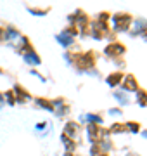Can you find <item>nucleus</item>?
<instances>
[{"instance_id": "f257e3e1", "label": "nucleus", "mask_w": 147, "mask_h": 156, "mask_svg": "<svg viewBox=\"0 0 147 156\" xmlns=\"http://www.w3.org/2000/svg\"><path fill=\"white\" fill-rule=\"evenodd\" d=\"M113 21H114V30L116 31H126L132 24V16H128V14H116L113 17Z\"/></svg>"}, {"instance_id": "f03ea898", "label": "nucleus", "mask_w": 147, "mask_h": 156, "mask_svg": "<svg viewBox=\"0 0 147 156\" xmlns=\"http://www.w3.org/2000/svg\"><path fill=\"white\" fill-rule=\"evenodd\" d=\"M123 52H125V45L118 44V42H114V44L108 45L106 47V54L111 57H118V56H123Z\"/></svg>"}, {"instance_id": "7ed1b4c3", "label": "nucleus", "mask_w": 147, "mask_h": 156, "mask_svg": "<svg viewBox=\"0 0 147 156\" xmlns=\"http://www.w3.org/2000/svg\"><path fill=\"white\" fill-rule=\"evenodd\" d=\"M123 89L125 90H137V82H135V78L132 76V75H128V76L125 78Z\"/></svg>"}, {"instance_id": "20e7f679", "label": "nucleus", "mask_w": 147, "mask_h": 156, "mask_svg": "<svg viewBox=\"0 0 147 156\" xmlns=\"http://www.w3.org/2000/svg\"><path fill=\"white\" fill-rule=\"evenodd\" d=\"M119 82H123V75H121V73H113L111 76H108V83L111 85V87L118 85Z\"/></svg>"}, {"instance_id": "39448f33", "label": "nucleus", "mask_w": 147, "mask_h": 156, "mask_svg": "<svg viewBox=\"0 0 147 156\" xmlns=\"http://www.w3.org/2000/svg\"><path fill=\"white\" fill-rule=\"evenodd\" d=\"M137 102H138L140 106H145V104H147V92L140 90V92H138V95H137Z\"/></svg>"}, {"instance_id": "423d86ee", "label": "nucleus", "mask_w": 147, "mask_h": 156, "mask_svg": "<svg viewBox=\"0 0 147 156\" xmlns=\"http://www.w3.org/2000/svg\"><path fill=\"white\" fill-rule=\"evenodd\" d=\"M126 128H128L130 132H133V134H137V132L140 130V125L135 123V122H128V123H126Z\"/></svg>"}, {"instance_id": "0eeeda50", "label": "nucleus", "mask_w": 147, "mask_h": 156, "mask_svg": "<svg viewBox=\"0 0 147 156\" xmlns=\"http://www.w3.org/2000/svg\"><path fill=\"white\" fill-rule=\"evenodd\" d=\"M29 11H31V12H33V14H35V16H45V14H47V9H45V11H43V9H33V7H29Z\"/></svg>"}]
</instances>
